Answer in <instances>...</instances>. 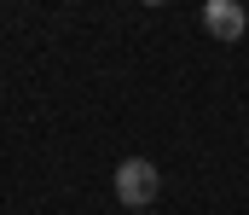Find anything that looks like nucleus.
Wrapping results in <instances>:
<instances>
[{
    "label": "nucleus",
    "instance_id": "obj_4",
    "mask_svg": "<svg viewBox=\"0 0 249 215\" xmlns=\"http://www.w3.org/2000/svg\"><path fill=\"white\" fill-rule=\"evenodd\" d=\"M139 215H151V210H139Z\"/></svg>",
    "mask_w": 249,
    "mask_h": 215
},
{
    "label": "nucleus",
    "instance_id": "obj_2",
    "mask_svg": "<svg viewBox=\"0 0 249 215\" xmlns=\"http://www.w3.org/2000/svg\"><path fill=\"white\" fill-rule=\"evenodd\" d=\"M203 29L214 41H238L249 29V6H238V0H203Z\"/></svg>",
    "mask_w": 249,
    "mask_h": 215
},
{
    "label": "nucleus",
    "instance_id": "obj_1",
    "mask_svg": "<svg viewBox=\"0 0 249 215\" xmlns=\"http://www.w3.org/2000/svg\"><path fill=\"white\" fill-rule=\"evenodd\" d=\"M157 192H162V175H157L151 157H122L116 163V204H127V215L151 210Z\"/></svg>",
    "mask_w": 249,
    "mask_h": 215
},
{
    "label": "nucleus",
    "instance_id": "obj_3",
    "mask_svg": "<svg viewBox=\"0 0 249 215\" xmlns=\"http://www.w3.org/2000/svg\"><path fill=\"white\" fill-rule=\"evenodd\" d=\"M139 6H168V0H139Z\"/></svg>",
    "mask_w": 249,
    "mask_h": 215
}]
</instances>
